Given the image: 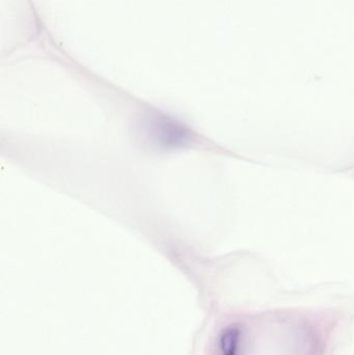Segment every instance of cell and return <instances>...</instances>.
<instances>
[{
  "label": "cell",
  "instance_id": "obj_1",
  "mask_svg": "<svg viewBox=\"0 0 354 355\" xmlns=\"http://www.w3.org/2000/svg\"><path fill=\"white\" fill-rule=\"evenodd\" d=\"M230 355H324L326 325L295 313L261 314L230 331Z\"/></svg>",
  "mask_w": 354,
  "mask_h": 355
},
{
  "label": "cell",
  "instance_id": "obj_2",
  "mask_svg": "<svg viewBox=\"0 0 354 355\" xmlns=\"http://www.w3.org/2000/svg\"><path fill=\"white\" fill-rule=\"evenodd\" d=\"M150 137L163 147H182L191 139L184 125L164 114H155L148 126Z\"/></svg>",
  "mask_w": 354,
  "mask_h": 355
}]
</instances>
